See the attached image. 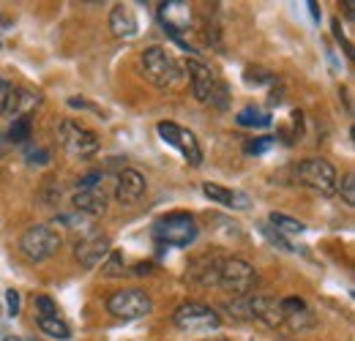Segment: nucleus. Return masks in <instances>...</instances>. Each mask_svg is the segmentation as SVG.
<instances>
[{
  "instance_id": "obj_1",
  "label": "nucleus",
  "mask_w": 355,
  "mask_h": 341,
  "mask_svg": "<svg viewBox=\"0 0 355 341\" xmlns=\"http://www.w3.org/2000/svg\"><path fill=\"white\" fill-rule=\"evenodd\" d=\"M139 71H142V77L150 85L159 87V90L175 87L183 80V69L178 66V60L164 46H159V44L142 49V55H139Z\"/></svg>"
},
{
  "instance_id": "obj_2",
  "label": "nucleus",
  "mask_w": 355,
  "mask_h": 341,
  "mask_svg": "<svg viewBox=\"0 0 355 341\" xmlns=\"http://www.w3.org/2000/svg\"><path fill=\"white\" fill-rule=\"evenodd\" d=\"M200 235L197 218L186 211H173V213L156 218L153 224V238L162 246H173V249H189Z\"/></svg>"
},
{
  "instance_id": "obj_3",
  "label": "nucleus",
  "mask_w": 355,
  "mask_h": 341,
  "mask_svg": "<svg viewBox=\"0 0 355 341\" xmlns=\"http://www.w3.org/2000/svg\"><path fill=\"white\" fill-rule=\"evenodd\" d=\"M257 284H260V270L252 262L241 256H224L219 265V279H216L219 290L230 292L232 298H241V295H249Z\"/></svg>"
},
{
  "instance_id": "obj_4",
  "label": "nucleus",
  "mask_w": 355,
  "mask_h": 341,
  "mask_svg": "<svg viewBox=\"0 0 355 341\" xmlns=\"http://www.w3.org/2000/svg\"><path fill=\"white\" fill-rule=\"evenodd\" d=\"M58 142L66 150V156H71V159H90L101 148V139L96 137V131H90L74 118H63L58 123Z\"/></svg>"
},
{
  "instance_id": "obj_5",
  "label": "nucleus",
  "mask_w": 355,
  "mask_h": 341,
  "mask_svg": "<svg viewBox=\"0 0 355 341\" xmlns=\"http://www.w3.org/2000/svg\"><path fill=\"white\" fill-rule=\"evenodd\" d=\"M63 246V238L58 235V229H52L49 224H36L28 227L19 235V254L25 256L28 262H46L58 254V249Z\"/></svg>"
},
{
  "instance_id": "obj_6",
  "label": "nucleus",
  "mask_w": 355,
  "mask_h": 341,
  "mask_svg": "<svg viewBox=\"0 0 355 341\" xmlns=\"http://www.w3.org/2000/svg\"><path fill=\"white\" fill-rule=\"evenodd\" d=\"M173 322L183 333H211V331H219L222 317L216 314V308L189 300V303H180L173 311Z\"/></svg>"
},
{
  "instance_id": "obj_7",
  "label": "nucleus",
  "mask_w": 355,
  "mask_h": 341,
  "mask_svg": "<svg viewBox=\"0 0 355 341\" xmlns=\"http://www.w3.org/2000/svg\"><path fill=\"white\" fill-rule=\"evenodd\" d=\"M295 180L322 197H331V194H336L339 175H336V167L325 159H304L295 164Z\"/></svg>"
},
{
  "instance_id": "obj_8",
  "label": "nucleus",
  "mask_w": 355,
  "mask_h": 341,
  "mask_svg": "<svg viewBox=\"0 0 355 341\" xmlns=\"http://www.w3.org/2000/svg\"><path fill=\"white\" fill-rule=\"evenodd\" d=\"M107 311L115 317V320H142L148 314H153V298L137 287H123V290H115L110 298H107Z\"/></svg>"
},
{
  "instance_id": "obj_9",
  "label": "nucleus",
  "mask_w": 355,
  "mask_h": 341,
  "mask_svg": "<svg viewBox=\"0 0 355 341\" xmlns=\"http://www.w3.org/2000/svg\"><path fill=\"white\" fill-rule=\"evenodd\" d=\"M156 131H159V137H162L164 145L175 148L178 153L183 156L186 164H191V167H200L202 164V148H200L197 137L189 128L178 126L173 121H162V123H156Z\"/></svg>"
},
{
  "instance_id": "obj_10",
  "label": "nucleus",
  "mask_w": 355,
  "mask_h": 341,
  "mask_svg": "<svg viewBox=\"0 0 355 341\" xmlns=\"http://www.w3.org/2000/svg\"><path fill=\"white\" fill-rule=\"evenodd\" d=\"M42 104H44V96L39 90L11 85L6 98H3V104H0V115L6 121H22V118H31Z\"/></svg>"
},
{
  "instance_id": "obj_11",
  "label": "nucleus",
  "mask_w": 355,
  "mask_h": 341,
  "mask_svg": "<svg viewBox=\"0 0 355 341\" xmlns=\"http://www.w3.org/2000/svg\"><path fill=\"white\" fill-rule=\"evenodd\" d=\"M159 19L164 33H170L173 39H183V33H189L194 28V8L186 0H167L159 6Z\"/></svg>"
},
{
  "instance_id": "obj_12",
  "label": "nucleus",
  "mask_w": 355,
  "mask_h": 341,
  "mask_svg": "<svg viewBox=\"0 0 355 341\" xmlns=\"http://www.w3.org/2000/svg\"><path fill=\"white\" fill-rule=\"evenodd\" d=\"M145 191H148V180L139 170L126 167L118 172V177H115V202L118 205H123V208L137 205L145 197Z\"/></svg>"
},
{
  "instance_id": "obj_13",
  "label": "nucleus",
  "mask_w": 355,
  "mask_h": 341,
  "mask_svg": "<svg viewBox=\"0 0 355 341\" xmlns=\"http://www.w3.org/2000/svg\"><path fill=\"white\" fill-rule=\"evenodd\" d=\"M186 71H189V85H191L194 98L202 101V104H208V101L214 98V93H216V85H219L214 69L205 66L202 60L191 58V60H186Z\"/></svg>"
},
{
  "instance_id": "obj_14",
  "label": "nucleus",
  "mask_w": 355,
  "mask_h": 341,
  "mask_svg": "<svg viewBox=\"0 0 355 341\" xmlns=\"http://www.w3.org/2000/svg\"><path fill=\"white\" fill-rule=\"evenodd\" d=\"M112 252V241L107 238V235H88L85 241H80L77 246H74V256H77V262L83 265V268H101V262L107 259V254Z\"/></svg>"
},
{
  "instance_id": "obj_15",
  "label": "nucleus",
  "mask_w": 355,
  "mask_h": 341,
  "mask_svg": "<svg viewBox=\"0 0 355 341\" xmlns=\"http://www.w3.org/2000/svg\"><path fill=\"white\" fill-rule=\"evenodd\" d=\"M249 322H257L263 328H282L284 325V314L279 308V300L268 298V295H254L249 292Z\"/></svg>"
},
{
  "instance_id": "obj_16",
  "label": "nucleus",
  "mask_w": 355,
  "mask_h": 341,
  "mask_svg": "<svg viewBox=\"0 0 355 341\" xmlns=\"http://www.w3.org/2000/svg\"><path fill=\"white\" fill-rule=\"evenodd\" d=\"M202 194L214 202V205H224V208H232V211H249L252 208V200L243 194V191H232L222 183H202Z\"/></svg>"
},
{
  "instance_id": "obj_17",
  "label": "nucleus",
  "mask_w": 355,
  "mask_h": 341,
  "mask_svg": "<svg viewBox=\"0 0 355 341\" xmlns=\"http://www.w3.org/2000/svg\"><path fill=\"white\" fill-rule=\"evenodd\" d=\"M110 30L115 39H134L139 33V19L129 3H118L110 11Z\"/></svg>"
},
{
  "instance_id": "obj_18",
  "label": "nucleus",
  "mask_w": 355,
  "mask_h": 341,
  "mask_svg": "<svg viewBox=\"0 0 355 341\" xmlns=\"http://www.w3.org/2000/svg\"><path fill=\"white\" fill-rule=\"evenodd\" d=\"M222 259L224 256H216V254L197 256V259L189 265V279H191L194 284H200V287H216Z\"/></svg>"
},
{
  "instance_id": "obj_19",
  "label": "nucleus",
  "mask_w": 355,
  "mask_h": 341,
  "mask_svg": "<svg viewBox=\"0 0 355 341\" xmlns=\"http://www.w3.org/2000/svg\"><path fill=\"white\" fill-rule=\"evenodd\" d=\"M71 202H74L77 213L88 216V218H98V216L107 213V191H104V186L88 189V191H77Z\"/></svg>"
},
{
  "instance_id": "obj_20",
  "label": "nucleus",
  "mask_w": 355,
  "mask_h": 341,
  "mask_svg": "<svg viewBox=\"0 0 355 341\" xmlns=\"http://www.w3.org/2000/svg\"><path fill=\"white\" fill-rule=\"evenodd\" d=\"M235 123L241 128H268L273 123V118H270V112L260 110V107H243L235 115Z\"/></svg>"
},
{
  "instance_id": "obj_21",
  "label": "nucleus",
  "mask_w": 355,
  "mask_h": 341,
  "mask_svg": "<svg viewBox=\"0 0 355 341\" xmlns=\"http://www.w3.org/2000/svg\"><path fill=\"white\" fill-rule=\"evenodd\" d=\"M36 328L55 341H71V328L60 317H36Z\"/></svg>"
},
{
  "instance_id": "obj_22",
  "label": "nucleus",
  "mask_w": 355,
  "mask_h": 341,
  "mask_svg": "<svg viewBox=\"0 0 355 341\" xmlns=\"http://www.w3.org/2000/svg\"><path fill=\"white\" fill-rule=\"evenodd\" d=\"M33 139V118H22V121H11V126L6 131V142L8 145H31Z\"/></svg>"
},
{
  "instance_id": "obj_23",
  "label": "nucleus",
  "mask_w": 355,
  "mask_h": 341,
  "mask_svg": "<svg viewBox=\"0 0 355 341\" xmlns=\"http://www.w3.org/2000/svg\"><path fill=\"white\" fill-rule=\"evenodd\" d=\"M268 224H270L276 232H282V235H301V232H306V224H304V221H298V218H293V216L276 213V211L268 216Z\"/></svg>"
},
{
  "instance_id": "obj_24",
  "label": "nucleus",
  "mask_w": 355,
  "mask_h": 341,
  "mask_svg": "<svg viewBox=\"0 0 355 341\" xmlns=\"http://www.w3.org/2000/svg\"><path fill=\"white\" fill-rule=\"evenodd\" d=\"M123 273H126V262H123V254L118 252V249H112L107 259L101 262V276L104 279H123Z\"/></svg>"
},
{
  "instance_id": "obj_25",
  "label": "nucleus",
  "mask_w": 355,
  "mask_h": 341,
  "mask_svg": "<svg viewBox=\"0 0 355 341\" xmlns=\"http://www.w3.org/2000/svg\"><path fill=\"white\" fill-rule=\"evenodd\" d=\"M52 224H55V227H66V229H71V232H80V229H88L90 218L74 211V213H58L52 218Z\"/></svg>"
},
{
  "instance_id": "obj_26",
  "label": "nucleus",
  "mask_w": 355,
  "mask_h": 341,
  "mask_svg": "<svg viewBox=\"0 0 355 341\" xmlns=\"http://www.w3.org/2000/svg\"><path fill=\"white\" fill-rule=\"evenodd\" d=\"M314 325H317V320H314V314H311L309 308H306V311H301V314H293V317H287L282 328H287V331H293V333H295V331L301 333V331H306V328H314Z\"/></svg>"
},
{
  "instance_id": "obj_27",
  "label": "nucleus",
  "mask_w": 355,
  "mask_h": 341,
  "mask_svg": "<svg viewBox=\"0 0 355 341\" xmlns=\"http://www.w3.org/2000/svg\"><path fill=\"white\" fill-rule=\"evenodd\" d=\"M336 194L345 200V205H347V208H353L355 205V175L353 172H347V175H345V180H342V183H336Z\"/></svg>"
},
{
  "instance_id": "obj_28",
  "label": "nucleus",
  "mask_w": 355,
  "mask_h": 341,
  "mask_svg": "<svg viewBox=\"0 0 355 341\" xmlns=\"http://www.w3.org/2000/svg\"><path fill=\"white\" fill-rule=\"evenodd\" d=\"M260 232L266 235V241H268V243H273V246H279L282 252H295V249H293V243H290V241H287V238H284L282 232H276V229H273L270 224H260Z\"/></svg>"
},
{
  "instance_id": "obj_29",
  "label": "nucleus",
  "mask_w": 355,
  "mask_h": 341,
  "mask_svg": "<svg viewBox=\"0 0 355 341\" xmlns=\"http://www.w3.org/2000/svg\"><path fill=\"white\" fill-rule=\"evenodd\" d=\"M273 145H276L273 137H257V139H249L243 150H246V156H263V153H268Z\"/></svg>"
},
{
  "instance_id": "obj_30",
  "label": "nucleus",
  "mask_w": 355,
  "mask_h": 341,
  "mask_svg": "<svg viewBox=\"0 0 355 341\" xmlns=\"http://www.w3.org/2000/svg\"><path fill=\"white\" fill-rule=\"evenodd\" d=\"M25 159L31 167H46L49 164V150L36 148V145H25Z\"/></svg>"
},
{
  "instance_id": "obj_31",
  "label": "nucleus",
  "mask_w": 355,
  "mask_h": 341,
  "mask_svg": "<svg viewBox=\"0 0 355 341\" xmlns=\"http://www.w3.org/2000/svg\"><path fill=\"white\" fill-rule=\"evenodd\" d=\"M279 308H282V314H284V320H287V317H293V314H301V311H306V300L290 295V298L279 300Z\"/></svg>"
},
{
  "instance_id": "obj_32",
  "label": "nucleus",
  "mask_w": 355,
  "mask_h": 341,
  "mask_svg": "<svg viewBox=\"0 0 355 341\" xmlns=\"http://www.w3.org/2000/svg\"><path fill=\"white\" fill-rule=\"evenodd\" d=\"M104 172L101 170H90L88 175H83L80 180H77V191H88V189H98V186H104Z\"/></svg>"
},
{
  "instance_id": "obj_33",
  "label": "nucleus",
  "mask_w": 355,
  "mask_h": 341,
  "mask_svg": "<svg viewBox=\"0 0 355 341\" xmlns=\"http://www.w3.org/2000/svg\"><path fill=\"white\" fill-rule=\"evenodd\" d=\"M33 306H36V314L39 317H58V303L49 298V295H36Z\"/></svg>"
},
{
  "instance_id": "obj_34",
  "label": "nucleus",
  "mask_w": 355,
  "mask_h": 341,
  "mask_svg": "<svg viewBox=\"0 0 355 341\" xmlns=\"http://www.w3.org/2000/svg\"><path fill=\"white\" fill-rule=\"evenodd\" d=\"M19 306H22V298L17 290H6V308H8V317H17L19 314Z\"/></svg>"
},
{
  "instance_id": "obj_35",
  "label": "nucleus",
  "mask_w": 355,
  "mask_h": 341,
  "mask_svg": "<svg viewBox=\"0 0 355 341\" xmlns=\"http://www.w3.org/2000/svg\"><path fill=\"white\" fill-rule=\"evenodd\" d=\"M66 104H69L71 110H85V112H96V115H101V110H98L96 104H90V101H85V98H77V96H71Z\"/></svg>"
},
{
  "instance_id": "obj_36",
  "label": "nucleus",
  "mask_w": 355,
  "mask_h": 341,
  "mask_svg": "<svg viewBox=\"0 0 355 341\" xmlns=\"http://www.w3.org/2000/svg\"><path fill=\"white\" fill-rule=\"evenodd\" d=\"M331 28H334V36H336V42L345 44V52L353 58V44L345 39V33H342V22H339V19H334V22H331Z\"/></svg>"
},
{
  "instance_id": "obj_37",
  "label": "nucleus",
  "mask_w": 355,
  "mask_h": 341,
  "mask_svg": "<svg viewBox=\"0 0 355 341\" xmlns=\"http://www.w3.org/2000/svg\"><path fill=\"white\" fill-rule=\"evenodd\" d=\"M153 273V265L150 262H137L134 265V276H150Z\"/></svg>"
},
{
  "instance_id": "obj_38",
  "label": "nucleus",
  "mask_w": 355,
  "mask_h": 341,
  "mask_svg": "<svg viewBox=\"0 0 355 341\" xmlns=\"http://www.w3.org/2000/svg\"><path fill=\"white\" fill-rule=\"evenodd\" d=\"M8 87H11V82L0 74V104H3V98H6V93H8Z\"/></svg>"
},
{
  "instance_id": "obj_39",
  "label": "nucleus",
  "mask_w": 355,
  "mask_h": 341,
  "mask_svg": "<svg viewBox=\"0 0 355 341\" xmlns=\"http://www.w3.org/2000/svg\"><path fill=\"white\" fill-rule=\"evenodd\" d=\"M6 150H8V142H6V131L0 128V156H6Z\"/></svg>"
},
{
  "instance_id": "obj_40",
  "label": "nucleus",
  "mask_w": 355,
  "mask_h": 341,
  "mask_svg": "<svg viewBox=\"0 0 355 341\" xmlns=\"http://www.w3.org/2000/svg\"><path fill=\"white\" fill-rule=\"evenodd\" d=\"M309 8H311V17H314V19H320V8H317V3H314V0L309 3Z\"/></svg>"
},
{
  "instance_id": "obj_41",
  "label": "nucleus",
  "mask_w": 355,
  "mask_h": 341,
  "mask_svg": "<svg viewBox=\"0 0 355 341\" xmlns=\"http://www.w3.org/2000/svg\"><path fill=\"white\" fill-rule=\"evenodd\" d=\"M200 341H230L227 336H208V339H200Z\"/></svg>"
},
{
  "instance_id": "obj_42",
  "label": "nucleus",
  "mask_w": 355,
  "mask_h": 341,
  "mask_svg": "<svg viewBox=\"0 0 355 341\" xmlns=\"http://www.w3.org/2000/svg\"><path fill=\"white\" fill-rule=\"evenodd\" d=\"M0 341H22V339H19V336H3Z\"/></svg>"
},
{
  "instance_id": "obj_43",
  "label": "nucleus",
  "mask_w": 355,
  "mask_h": 341,
  "mask_svg": "<svg viewBox=\"0 0 355 341\" xmlns=\"http://www.w3.org/2000/svg\"><path fill=\"white\" fill-rule=\"evenodd\" d=\"M33 341H42V339H33Z\"/></svg>"
}]
</instances>
